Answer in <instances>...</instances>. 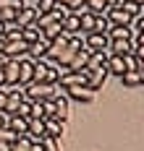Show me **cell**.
<instances>
[{"instance_id":"obj_16","label":"cell","mask_w":144,"mask_h":151,"mask_svg":"<svg viewBox=\"0 0 144 151\" xmlns=\"http://www.w3.org/2000/svg\"><path fill=\"white\" fill-rule=\"evenodd\" d=\"M3 73H5V83H8V86H18V63L16 60H8V63H5Z\"/></svg>"},{"instance_id":"obj_26","label":"cell","mask_w":144,"mask_h":151,"mask_svg":"<svg viewBox=\"0 0 144 151\" xmlns=\"http://www.w3.org/2000/svg\"><path fill=\"white\" fill-rule=\"evenodd\" d=\"M108 29H110L108 18H105V16H95V29L92 31H105V34H108Z\"/></svg>"},{"instance_id":"obj_12","label":"cell","mask_w":144,"mask_h":151,"mask_svg":"<svg viewBox=\"0 0 144 151\" xmlns=\"http://www.w3.org/2000/svg\"><path fill=\"white\" fill-rule=\"evenodd\" d=\"M37 21V11L34 8H26V5H21L16 11V24L24 29V26H29V24H34Z\"/></svg>"},{"instance_id":"obj_7","label":"cell","mask_w":144,"mask_h":151,"mask_svg":"<svg viewBox=\"0 0 144 151\" xmlns=\"http://www.w3.org/2000/svg\"><path fill=\"white\" fill-rule=\"evenodd\" d=\"M26 50H29V45H26L24 39H11V42H5V45H3V52H5L11 60L24 58V55H26Z\"/></svg>"},{"instance_id":"obj_3","label":"cell","mask_w":144,"mask_h":151,"mask_svg":"<svg viewBox=\"0 0 144 151\" xmlns=\"http://www.w3.org/2000/svg\"><path fill=\"white\" fill-rule=\"evenodd\" d=\"M58 89H68V86H87V76L81 70H68V68H60V76H58Z\"/></svg>"},{"instance_id":"obj_6","label":"cell","mask_w":144,"mask_h":151,"mask_svg":"<svg viewBox=\"0 0 144 151\" xmlns=\"http://www.w3.org/2000/svg\"><path fill=\"white\" fill-rule=\"evenodd\" d=\"M16 63H18V86H29L34 81V60L29 55H24Z\"/></svg>"},{"instance_id":"obj_9","label":"cell","mask_w":144,"mask_h":151,"mask_svg":"<svg viewBox=\"0 0 144 151\" xmlns=\"http://www.w3.org/2000/svg\"><path fill=\"white\" fill-rule=\"evenodd\" d=\"M63 133H65V120L45 117V136H50V138H63Z\"/></svg>"},{"instance_id":"obj_10","label":"cell","mask_w":144,"mask_h":151,"mask_svg":"<svg viewBox=\"0 0 144 151\" xmlns=\"http://www.w3.org/2000/svg\"><path fill=\"white\" fill-rule=\"evenodd\" d=\"M144 81V73L142 70H136V68H131V70H126V73L121 76V83L126 86V89H139Z\"/></svg>"},{"instance_id":"obj_4","label":"cell","mask_w":144,"mask_h":151,"mask_svg":"<svg viewBox=\"0 0 144 151\" xmlns=\"http://www.w3.org/2000/svg\"><path fill=\"white\" fill-rule=\"evenodd\" d=\"M52 91H55V86H47V83H29V86H24V99L45 102V99L52 96Z\"/></svg>"},{"instance_id":"obj_2","label":"cell","mask_w":144,"mask_h":151,"mask_svg":"<svg viewBox=\"0 0 144 151\" xmlns=\"http://www.w3.org/2000/svg\"><path fill=\"white\" fill-rule=\"evenodd\" d=\"M108 45H110V39H108L105 31H89V34H84V50H87L89 55L108 50Z\"/></svg>"},{"instance_id":"obj_19","label":"cell","mask_w":144,"mask_h":151,"mask_svg":"<svg viewBox=\"0 0 144 151\" xmlns=\"http://www.w3.org/2000/svg\"><path fill=\"white\" fill-rule=\"evenodd\" d=\"M60 34H65V31H63V26H60V24L55 21V24H50V26H45V29H42V39L52 42V39H58Z\"/></svg>"},{"instance_id":"obj_13","label":"cell","mask_w":144,"mask_h":151,"mask_svg":"<svg viewBox=\"0 0 144 151\" xmlns=\"http://www.w3.org/2000/svg\"><path fill=\"white\" fill-rule=\"evenodd\" d=\"M60 26H63V31L71 37V34H81V24H79V16L76 13H71L68 11V16H65L63 21H60Z\"/></svg>"},{"instance_id":"obj_15","label":"cell","mask_w":144,"mask_h":151,"mask_svg":"<svg viewBox=\"0 0 144 151\" xmlns=\"http://www.w3.org/2000/svg\"><path fill=\"white\" fill-rule=\"evenodd\" d=\"M26 117H21V115H8V122H5V128H11L13 133H18V136H24L26 133Z\"/></svg>"},{"instance_id":"obj_14","label":"cell","mask_w":144,"mask_h":151,"mask_svg":"<svg viewBox=\"0 0 144 151\" xmlns=\"http://www.w3.org/2000/svg\"><path fill=\"white\" fill-rule=\"evenodd\" d=\"M87 63H89V52L81 47L79 52L71 58V63H68V70H84V68H87Z\"/></svg>"},{"instance_id":"obj_25","label":"cell","mask_w":144,"mask_h":151,"mask_svg":"<svg viewBox=\"0 0 144 151\" xmlns=\"http://www.w3.org/2000/svg\"><path fill=\"white\" fill-rule=\"evenodd\" d=\"M16 138H18V133H13L11 128H0V141L3 143H13Z\"/></svg>"},{"instance_id":"obj_27","label":"cell","mask_w":144,"mask_h":151,"mask_svg":"<svg viewBox=\"0 0 144 151\" xmlns=\"http://www.w3.org/2000/svg\"><path fill=\"white\" fill-rule=\"evenodd\" d=\"M5 99H8V94H5V86H0V109L5 107Z\"/></svg>"},{"instance_id":"obj_18","label":"cell","mask_w":144,"mask_h":151,"mask_svg":"<svg viewBox=\"0 0 144 151\" xmlns=\"http://www.w3.org/2000/svg\"><path fill=\"white\" fill-rule=\"evenodd\" d=\"M108 50H102V52H92L89 55V63H87V68H108Z\"/></svg>"},{"instance_id":"obj_21","label":"cell","mask_w":144,"mask_h":151,"mask_svg":"<svg viewBox=\"0 0 144 151\" xmlns=\"http://www.w3.org/2000/svg\"><path fill=\"white\" fill-rule=\"evenodd\" d=\"M79 24H81V34H89V31L95 29V13H81L79 16Z\"/></svg>"},{"instance_id":"obj_8","label":"cell","mask_w":144,"mask_h":151,"mask_svg":"<svg viewBox=\"0 0 144 151\" xmlns=\"http://www.w3.org/2000/svg\"><path fill=\"white\" fill-rule=\"evenodd\" d=\"M24 136L29 138V141H34V143H39V141L45 138V120L32 117V120L26 122V133H24Z\"/></svg>"},{"instance_id":"obj_23","label":"cell","mask_w":144,"mask_h":151,"mask_svg":"<svg viewBox=\"0 0 144 151\" xmlns=\"http://www.w3.org/2000/svg\"><path fill=\"white\" fill-rule=\"evenodd\" d=\"M55 3H58V0H37V3H34V11H37V16L52 11V8H55Z\"/></svg>"},{"instance_id":"obj_28","label":"cell","mask_w":144,"mask_h":151,"mask_svg":"<svg viewBox=\"0 0 144 151\" xmlns=\"http://www.w3.org/2000/svg\"><path fill=\"white\" fill-rule=\"evenodd\" d=\"M11 60V58H8V55H5V52H0V68H5V63Z\"/></svg>"},{"instance_id":"obj_24","label":"cell","mask_w":144,"mask_h":151,"mask_svg":"<svg viewBox=\"0 0 144 151\" xmlns=\"http://www.w3.org/2000/svg\"><path fill=\"white\" fill-rule=\"evenodd\" d=\"M13 115H21V117H26V120H29V117H32V102H29V99H24Z\"/></svg>"},{"instance_id":"obj_1","label":"cell","mask_w":144,"mask_h":151,"mask_svg":"<svg viewBox=\"0 0 144 151\" xmlns=\"http://www.w3.org/2000/svg\"><path fill=\"white\" fill-rule=\"evenodd\" d=\"M63 94L68 96V102H79V104H92L97 99V91H92L89 86H68L63 89Z\"/></svg>"},{"instance_id":"obj_17","label":"cell","mask_w":144,"mask_h":151,"mask_svg":"<svg viewBox=\"0 0 144 151\" xmlns=\"http://www.w3.org/2000/svg\"><path fill=\"white\" fill-rule=\"evenodd\" d=\"M39 37H42V29H39L37 24H29V26H24V29H21V39H24L26 45H34Z\"/></svg>"},{"instance_id":"obj_22","label":"cell","mask_w":144,"mask_h":151,"mask_svg":"<svg viewBox=\"0 0 144 151\" xmlns=\"http://www.w3.org/2000/svg\"><path fill=\"white\" fill-rule=\"evenodd\" d=\"M39 146H42V151H60V138L45 136L42 141H39Z\"/></svg>"},{"instance_id":"obj_31","label":"cell","mask_w":144,"mask_h":151,"mask_svg":"<svg viewBox=\"0 0 144 151\" xmlns=\"http://www.w3.org/2000/svg\"><path fill=\"white\" fill-rule=\"evenodd\" d=\"M58 3H63V5H71V0H58Z\"/></svg>"},{"instance_id":"obj_30","label":"cell","mask_w":144,"mask_h":151,"mask_svg":"<svg viewBox=\"0 0 144 151\" xmlns=\"http://www.w3.org/2000/svg\"><path fill=\"white\" fill-rule=\"evenodd\" d=\"M0 86H5V73H3V68H0Z\"/></svg>"},{"instance_id":"obj_20","label":"cell","mask_w":144,"mask_h":151,"mask_svg":"<svg viewBox=\"0 0 144 151\" xmlns=\"http://www.w3.org/2000/svg\"><path fill=\"white\" fill-rule=\"evenodd\" d=\"M108 39H131V31H128V26H110Z\"/></svg>"},{"instance_id":"obj_11","label":"cell","mask_w":144,"mask_h":151,"mask_svg":"<svg viewBox=\"0 0 144 151\" xmlns=\"http://www.w3.org/2000/svg\"><path fill=\"white\" fill-rule=\"evenodd\" d=\"M47 50H50V42L39 37V39H37L34 45H29V50H26V55H29L32 60H42V58L47 55Z\"/></svg>"},{"instance_id":"obj_5","label":"cell","mask_w":144,"mask_h":151,"mask_svg":"<svg viewBox=\"0 0 144 151\" xmlns=\"http://www.w3.org/2000/svg\"><path fill=\"white\" fill-rule=\"evenodd\" d=\"M81 73L87 76V86L92 91H100L102 86H105V81H108V68H84Z\"/></svg>"},{"instance_id":"obj_29","label":"cell","mask_w":144,"mask_h":151,"mask_svg":"<svg viewBox=\"0 0 144 151\" xmlns=\"http://www.w3.org/2000/svg\"><path fill=\"white\" fill-rule=\"evenodd\" d=\"M5 122H8V115H5V112L0 109V128H5Z\"/></svg>"}]
</instances>
